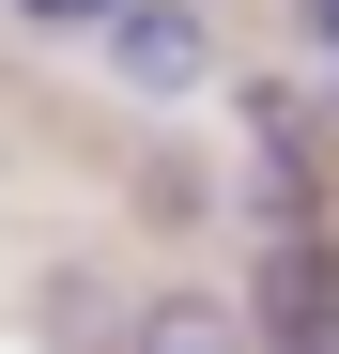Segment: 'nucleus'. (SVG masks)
<instances>
[{
	"label": "nucleus",
	"instance_id": "obj_1",
	"mask_svg": "<svg viewBox=\"0 0 339 354\" xmlns=\"http://www.w3.org/2000/svg\"><path fill=\"white\" fill-rule=\"evenodd\" d=\"M108 77H124V93H201L216 77L201 0H124V16H108Z\"/></svg>",
	"mask_w": 339,
	"mask_h": 354
},
{
	"label": "nucleus",
	"instance_id": "obj_2",
	"mask_svg": "<svg viewBox=\"0 0 339 354\" xmlns=\"http://www.w3.org/2000/svg\"><path fill=\"white\" fill-rule=\"evenodd\" d=\"M124 354H247V308H216V292H154L124 324Z\"/></svg>",
	"mask_w": 339,
	"mask_h": 354
},
{
	"label": "nucleus",
	"instance_id": "obj_3",
	"mask_svg": "<svg viewBox=\"0 0 339 354\" xmlns=\"http://www.w3.org/2000/svg\"><path fill=\"white\" fill-rule=\"evenodd\" d=\"M16 16H31V31H108L124 0H16Z\"/></svg>",
	"mask_w": 339,
	"mask_h": 354
},
{
	"label": "nucleus",
	"instance_id": "obj_4",
	"mask_svg": "<svg viewBox=\"0 0 339 354\" xmlns=\"http://www.w3.org/2000/svg\"><path fill=\"white\" fill-rule=\"evenodd\" d=\"M293 31L324 46V77H339V0H293Z\"/></svg>",
	"mask_w": 339,
	"mask_h": 354
}]
</instances>
